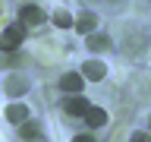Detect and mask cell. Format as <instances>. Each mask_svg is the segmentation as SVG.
<instances>
[{"label":"cell","instance_id":"obj_4","mask_svg":"<svg viewBox=\"0 0 151 142\" xmlns=\"http://www.w3.org/2000/svg\"><path fill=\"white\" fill-rule=\"evenodd\" d=\"M79 73L85 76V79H91V82H101L104 76H107V63L104 60H98V57H91V60H85L82 63V70Z\"/></svg>","mask_w":151,"mask_h":142},{"label":"cell","instance_id":"obj_1","mask_svg":"<svg viewBox=\"0 0 151 142\" xmlns=\"http://www.w3.org/2000/svg\"><path fill=\"white\" fill-rule=\"evenodd\" d=\"M44 22H47V13L41 7H35V3H22L19 7V25L38 28V25H44Z\"/></svg>","mask_w":151,"mask_h":142},{"label":"cell","instance_id":"obj_3","mask_svg":"<svg viewBox=\"0 0 151 142\" xmlns=\"http://www.w3.org/2000/svg\"><path fill=\"white\" fill-rule=\"evenodd\" d=\"M123 51H126L129 57H135V60H139L142 51H148V38L139 35V32H129V35L123 38Z\"/></svg>","mask_w":151,"mask_h":142},{"label":"cell","instance_id":"obj_7","mask_svg":"<svg viewBox=\"0 0 151 142\" xmlns=\"http://www.w3.org/2000/svg\"><path fill=\"white\" fill-rule=\"evenodd\" d=\"M85 85V76L82 73H63L60 76V88H63L66 95H79Z\"/></svg>","mask_w":151,"mask_h":142},{"label":"cell","instance_id":"obj_16","mask_svg":"<svg viewBox=\"0 0 151 142\" xmlns=\"http://www.w3.org/2000/svg\"><path fill=\"white\" fill-rule=\"evenodd\" d=\"M148 133H151V117H148Z\"/></svg>","mask_w":151,"mask_h":142},{"label":"cell","instance_id":"obj_15","mask_svg":"<svg viewBox=\"0 0 151 142\" xmlns=\"http://www.w3.org/2000/svg\"><path fill=\"white\" fill-rule=\"evenodd\" d=\"M73 142H94V136H88V133H79V136H73Z\"/></svg>","mask_w":151,"mask_h":142},{"label":"cell","instance_id":"obj_5","mask_svg":"<svg viewBox=\"0 0 151 142\" xmlns=\"http://www.w3.org/2000/svg\"><path fill=\"white\" fill-rule=\"evenodd\" d=\"M3 88H6V95H9V98H22V95L28 92V76H22V73H13V76H6Z\"/></svg>","mask_w":151,"mask_h":142},{"label":"cell","instance_id":"obj_10","mask_svg":"<svg viewBox=\"0 0 151 142\" xmlns=\"http://www.w3.org/2000/svg\"><path fill=\"white\" fill-rule=\"evenodd\" d=\"M85 44H88V51H94V54H104V51H110V47H113L110 38H107V35H98V32H91Z\"/></svg>","mask_w":151,"mask_h":142},{"label":"cell","instance_id":"obj_13","mask_svg":"<svg viewBox=\"0 0 151 142\" xmlns=\"http://www.w3.org/2000/svg\"><path fill=\"white\" fill-rule=\"evenodd\" d=\"M50 19H54V25H57V28H73V25H76V19L69 16L66 9H54V16H50Z\"/></svg>","mask_w":151,"mask_h":142},{"label":"cell","instance_id":"obj_2","mask_svg":"<svg viewBox=\"0 0 151 142\" xmlns=\"http://www.w3.org/2000/svg\"><path fill=\"white\" fill-rule=\"evenodd\" d=\"M22 38H25V28L22 25H6L0 28V51H19V44H22Z\"/></svg>","mask_w":151,"mask_h":142},{"label":"cell","instance_id":"obj_14","mask_svg":"<svg viewBox=\"0 0 151 142\" xmlns=\"http://www.w3.org/2000/svg\"><path fill=\"white\" fill-rule=\"evenodd\" d=\"M129 142H151V133H145V130H135L129 136Z\"/></svg>","mask_w":151,"mask_h":142},{"label":"cell","instance_id":"obj_17","mask_svg":"<svg viewBox=\"0 0 151 142\" xmlns=\"http://www.w3.org/2000/svg\"><path fill=\"white\" fill-rule=\"evenodd\" d=\"M148 82H151V73H148Z\"/></svg>","mask_w":151,"mask_h":142},{"label":"cell","instance_id":"obj_8","mask_svg":"<svg viewBox=\"0 0 151 142\" xmlns=\"http://www.w3.org/2000/svg\"><path fill=\"white\" fill-rule=\"evenodd\" d=\"M85 123H88L91 130L107 126V111H104V107H88V111H85Z\"/></svg>","mask_w":151,"mask_h":142},{"label":"cell","instance_id":"obj_11","mask_svg":"<svg viewBox=\"0 0 151 142\" xmlns=\"http://www.w3.org/2000/svg\"><path fill=\"white\" fill-rule=\"evenodd\" d=\"M94 25H98V16L94 13H82V16H76V32H82V35H91L94 32Z\"/></svg>","mask_w":151,"mask_h":142},{"label":"cell","instance_id":"obj_6","mask_svg":"<svg viewBox=\"0 0 151 142\" xmlns=\"http://www.w3.org/2000/svg\"><path fill=\"white\" fill-rule=\"evenodd\" d=\"M91 104H88V98H82V92L79 95H69L63 101V111L69 114V117H85V111H88Z\"/></svg>","mask_w":151,"mask_h":142},{"label":"cell","instance_id":"obj_12","mask_svg":"<svg viewBox=\"0 0 151 142\" xmlns=\"http://www.w3.org/2000/svg\"><path fill=\"white\" fill-rule=\"evenodd\" d=\"M19 136L22 139H41V123L28 117L25 123H19Z\"/></svg>","mask_w":151,"mask_h":142},{"label":"cell","instance_id":"obj_9","mask_svg":"<svg viewBox=\"0 0 151 142\" xmlns=\"http://www.w3.org/2000/svg\"><path fill=\"white\" fill-rule=\"evenodd\" d=\"M6 120H9V123H25V120H28V107H25L22 101L6 104Z\"/></svg>","mask_w":151,"mask_h":142}]
</instances>
